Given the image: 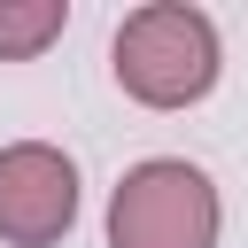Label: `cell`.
Returning a JSON list of instances; mask_svg holds the SVG:
<instances>
[{"label": "cell", "mask_w": 248, "mask_h": 248, "mask_svg": "<svg viewBox=\"0 0 248 248\" xmlns=\"http://www.w3.org/2000/svg\"><path fill=\"white\" fill-rule=\"evenodd\" d=\"M108 62L140 108H194L217 85V23L186 0H147L116 23Z\"/></svg>", "instance_id": "1"}, {"label": "cell", "mask_w": 248, "mask_h": 248, "mask_svg": "<svg viewBox=\"0 0 248 248\" xmlns=\"http://www.w3.org/2000/svg\"><path fill=\"white\" fill-rule=\"evenodd\" d=\"M108 248H217V186L209 170L155 155L132 163L108 194Z\"/></svg>", "instance_id": "2"}, {"label": "cell", "mask_w": 248, "mask_h": 248, "mask_svg": "<svg viewBox=\"0 0 248 248\" xmlns=\"http://www.w3.org/2000/svg\"><path fill=\"white\" fill-rule=\"evenodd\" d=\"M78 225V163L46 140L0 147V240L8 248H54Z\"/></svg>", "instance_id": "3"}, {"label": "cell", "mask_w": 248, "mask_h": 248, "mask_svg": "<svg viewBox=\"0 0 248 248\" xmlns=\"http://www.w3.org/2000/svg\"><path fill=\"white\" fill-rule=\"evenodd\" d=\"M70 23V0H0V62H31Z\"/></svg>", "instance_id": "4"}]
</instances>
